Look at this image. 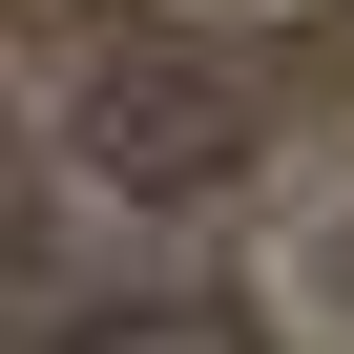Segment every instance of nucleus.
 <instances>
[{
    "label": "nucleus",
    "mask_w": 354,
    "mask_h": 354,
    "mask_svg": "<svg viewBox=\"0 0 354 354\" xmlns=\"http://www.w3.org/2000/svg\"><path fill=\"white\" fill-rule=\"evenodd\" d=\"M63 146L104 167L125 209H209L230 167H250V84H209V63H167V42H104V63L63 84Z\"/></svg>",
    "instance_id": "obj_1"
},
{
    "label": "nucleus",
    "mask_w": 354,
    "mask_h": 354,
    "mask_svg": "<svg viewBox=\"0 0 354 354\" xmlns=\"http://www.w3.org/2000/svg\"><path fill=\"white\" fill-rule=\"evenodd\" d=\"M0 209H21V146H0Z\"/></svg>",
    "instance_id": "obj_3"
},
{
    "label": "nucleus",
    "mask_w": 354,
    "mask_h": 354,
    "mask_svg": "<svg viewBox=\"0 0 354 354\" xmlns=\"http://www.w3.org/2000/svg\"><path fill=\"white\" fill-rule=\"evenodd\" d=\"M42 354H271V333H250L230 292H84Z\"/></svg>",
    "instance_id": "obj_2"
}]
</instances>
